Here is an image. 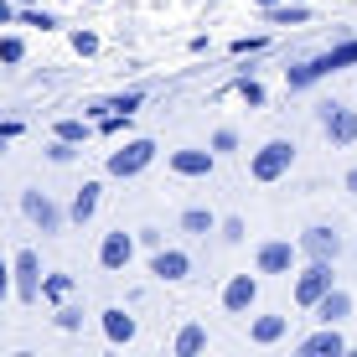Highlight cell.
<instances>
[{"label": "cell", "instance_id": "cell-10", "mask_svg": "<svg viewBox=\"0 0 357 357\" xmlns=\"http://www.w3.org/2000/svg\"><path fill=\"white\" fill-rule=\"evenodd\" d=\"M130 259H135V238H130V233L125 228L104 233V243H98V264H104V269H125Z\"/></svg>", "mask_w": 357, "mask_h": 357}, {"label": "cell", "instance_id": "cell-8", "mask_svg": "<svg viewBox=\"0 0 357 357\" xmlns=\"http://www.w3.org/2000/svg\"><path fill=\"white\" fill-rule=\"evenodd\" d=\"M301 254H311V259L337 264V254H342V233H337V228H326V223L305 228V233H301Z\"/></svg>", "mask_w": 357, "mask_h": 357}, {"label": "cell", "instance_id": "cell-17", "mask_svg": "<svg viewBox=\"0 0 357 357\" xmlns=\"http://www.w3.org/2000/svg\"><path fill=\"white\" fill-rule=\"evenodd\" d=\"M264 21H269V26H301V21H311V10H305V0H290V6H264Z\"/></svg>", "mask_w": 357, "mask_h": 357}, {"label": "cell", "instance_id": "cell-18", "mask_svg": "<svg viewBox=\"0 0 357 357\" xmlns=\"http://www.w3.org/2000/svg\"><path fill=\"white\" fill-rule=\"evenodd\" d=\"M285 326H290V316H254L249 337L259 342V347H269V342H280V337H285Z\"/></svg>", "mask_w": 357, "mask_h": 357}, {"label": "cell", "instance_id": "cell-23", "mask_svg": "<svg viewBox=\"0 0 357 357\" xmlns=\"http://www.w3.org/2000/svg\"><path fill=\"white\" fill-rule=\"evenodd\" d=\"M42 295H47V301H68V295H73V275H47Z\"/></svg>", "mask_w": 357, "mask_h": 357}, {"label": "cell", "instance_id": "cell-14", "mask_svg": "<svg viewBox=\"0 0 357 357\" xmlns=\"http://www.w3.org/2000/svg\"><path fill=\"white\" fill-rule=\"evenodd\" d=\"M176 176H213V151H171Z\"/></svg>", "mask_w": 357, "mask_h": 357}, {"label": "cell", "instance_id": "cell-34", "mask_svg": "<svg viewBox=\"0 0 357 357\" xmlns=\"http://www.w3.org/2000/svg\"><path fill=\"white\" fill-rule=\"evenodd\" d=\"M6 295H10V264L0 259V301H6Z\"/></svg>", "mask_w": 357, "mask_h": 357}, {"label": "cell", "instance_id": "cell-30", "mask_svg": "<svg viewBox=\"0 0 357 357\" xmlns=\"http://www.w3.org/2000/svg\"><path fill=\"white\" fill-rule=\"evenodd\" d=\"M233 145H238V135H233V130H218V135H213V155L233 151Z\"/></svg>", "mask_w": 357, "mask_h": 357}, {"label": "cell", "instance_id": "cell-38", "mask_svg": "<svg viewBox=\"0 0 357 357\" xmlns=\"http://www.w3.org/2000/svg\"><path fill=\"white\" fill-rule=\"evenodd\" d=\"M259 6H280V0H259Z\"/></svg>", "mask_w": 357, "mask_h": 357}, {"label": "cell", "instance_id": "cell-19", "mask_svg": "<svg viewBox=\"0 0 357 357\" xmlns=\"http://www.w3.org/2000/svg\"><path fill=\"white\" fill-rule=\"evenodd\" d=\"M140 104H145V93L135 89V93H114V98H104V104H93L89 114H93V119H98V114H135Z\"/></svg>", "mask_w": 357, "mask_h": 357}, {"label": "cell", "instance_id": "cell-36", "mask_svg": "<svg viewBox=\"0 0 357 357\" xmlns=\"http://www.w3.org/2000/svg\"><path fill=\"white\" fill-rule=\"evenodd\" d=\"M347 192H357V166L347 171Z\"/></svg>", "mask_w": 357, "mask_h": 357}, {"label": "cell", "instance_id": "cell-15", "mask_svg": "<svg viewBox=\"0 0 357 357\" xmlns=\"http://www.w3.org/2000/svg\"><path fill=\"white\" fill-rule=\"evenodd\" d=\"M311 311H316V316H321V326H337V321H342V316H347V311H352V295H347V290H337V285H331V290L321 295V301H316V305H311Z\"/></svg>", "mask_w": 357, "mask_h": 357}, {"label": "cell", "instance_id": "cell-27", "mask_svg": "<svg viewBox=\"0 0 357 357\" xmlns=\"http://www.w3.org/2000/svg\"><path fill=\"white\" fill-rule=\"evenodd\" d=\"M73 52H78V57H93V52H98V36H93V31H73Z\"/></svg>", "mask_w": 357, "mask_h": 357}, {"label": "cell", "instance_id": "cell-3", "mask_svg": "<svg viewBox=\"0 0 357 357\" xmlns=\"http://www.w3.org/2000/svg\"><path fill=\"white\" fill-rule=\"evenodd\" d=\"M10 290H16V301H36V295H42V259H36V249H21L16 254V264H10Z\"/></svg>", "mask_w": 357, "mask_h": 357}, {"label": "cell", "instance_id": "cell-12", "mask_svg": "<svg viewBox=\"0 0 357 357\" xmlns=\"http://www.w3.org/2000/svg\"><path fill=\"white\" fill-rule=\"evenodd\" d=\"M290 264H295V249L285 238L259 243V275H290Z\"/></svg>", "mask_w": 357, "mask_h": 357}, {"label": "cell", "instance_id": "cell-11", "mask_svg": "<svg viewBox=\"0 0 357 357\" xmlns=\"http://www.w3.org/2000/svg\"><path fill=\"white\" fill-rule=\"evenodd\" d=\"M295 352H301V357H342V352H347V337H342L337 326H321L316 337H305Z\"/></svg>", "mask_w": 357, "mask_h": 357}, {"label": "cell", "instance_id": "cell-2", "mask_svg": "<svg viewBox=\"0 0 357 357\" xmlns=\"http://www.w3.org/2000/svg\"><path fill=\"white\" fill-rule=\"evenodd\" d=\"M290 166H295V145H290V140H269V145H259V151H254L249 176H254V181H280Z\"/></svg>", "mask_w": 357, "mask_h": 357}, {"label": "cell", "instance_id": "cell-4", "mask_svg": "<svg viewBox=\"0 0 357 357\" xmlns=\"http://www.w3.org/2000/svg\"><path fill=\"white\" fill-rule=\"evenodd\" d=\"M151 161H155V140H145V135H140V140H130L125 151L109 155V176H140Z\"/></svg>", "mask_w": 357, "mask_h": 357}, {"label": "cell", "instance_id": "cell-13", "mask_svg": "<svg viewBox=\"0 0 357 357\" xmlns=\"http://www.w3.org/2000/svg\"><path fill=\"white\" fill-rule=\"evenodd\" d=\"M151 275H155V280H187V275H192V259H187L181 249H155Z\"/></svg>", "mask_w": 357, "mask_h": 357}, {"label": "cell", "instance_id": "cell-22", "mask_svg": "<svg viewBox=\"0 0 357 357\" xmlns=\"http://www.w3.org/2000/svg\"><path fill=\"white\" fill-rule=\"evenodd\" d=\"M181 228L187 233H213L218 223H213V213H202V207H187V213H181Z\"/></svg>", "mask_w": 357, "mask_h": 357}, {"label": "cell", "instance_id": "cell-32", "mask_svg": "<svg viewBox=\"0 0 357 357\" xmlns=\"http://www.w3.org/2000/svg\"><path fill=\"white\" fill-rule=\"evenodd\" d=\"M223 238H228V243L243 238V218H228V223H223Z\"/></svg>", "mask_w": 357, "mask_h": 357}, {"label": "cell", "instance_id": "cell-35", "mask_svg": "<svg viewBox=\"0 0 357 357\" xmlns=\"http://www.w3.org/2000/svg\"><path fill=\"white\" fill-rule=\"evenodd\" d=\"M10 21H16V6H10V0H0V26H10Z\"/></svg>", "mask_w": 357, "mask_h": 357}, {"label": "cell", "instance_id": "cell-1", "mask_svg": "<svg viewBox=\"0 0 357 357\" xmlns=\"http://www.w3.org/2000/svg\"><path fill=\"white\" fill-rule=\"evenodd\" d=\"M352 63H357V42H342V47H331V52L311 57V63L285 68V78H290V89H311L316 78H326V73H337V68H352Z\"/></svg>", "mask_w": 357, "mask_h": 357}, {"label": "cell", "instance_id": "cell-9", "mask_svg": "<svg viewBox=\"0 0 357 357\" xmlns=\"http://www.w3.org/2000/svg\"><path fill=\"white\" fill-rule=\"evenodd\" d=\"M254 301H259V280H254V275H233L223 285V311L228 316H249Z\"/></svg>", "mask_w": 357, "mask_h": 357}, {"label": "cell", "instance_id": "cell-37", "mask_svg": "<svg viewBox=\"0 0 357 357\" xmlns=\"http://www.w3.org/2000/svg\"><path fill=\"white\" fill-rule=\"evenodd\" d=\"M10 6H31V0H10Z\"/></svg>", "mask_w": 357, "mask_h": 357}, {"label": "cell", "instance_id": "cell-39", "mask_svg": "<svg viewBox=\"0 0 357 357\" xmlns=\"http://www.w3.org/2000/svg\"><path fill=\"white\" fill-rule=\"evenodd\" d=\"M0 151H6V135H0Z\"/></svg>", "mask_w": 357, "mask_h": 357}, {"label": "cell", "instance_id": "cell-20", "mask_svg": "<svg viewBox=\"0 0 357 357\" xmlns=\"http://www.w3.org/2000/svg\"><path fill=\"white\" fill-rule=\"evenodd\" d=\"M98 213V181H83V192L73 197V223H89Z\"/></svg>", "mask_w": 357, "mask_h": 357}, {"label": "cell", "instance_id": "cell-5", "mask_svg": "<svg viewBox=\"0 0 357 357\" xmlns=\"http://www.w3.org/2000/svg\"><path fill=\"white\" fill-rule=\"evenodd\" d=\"M326 290H331V264H326V259H311L301 275H295V301H301L305 311H311V305L321 301Z\"/></svg>", "mask_w": 357, "mask_h": 357}, {"label": "cell", "instance_id": "cell-28", "mask_svg": "<svg viewBox=\"0 0 357 357\" xmlns=\"http://www.w3.org/2000/svg\"><path fill=\"white\" fill-rule=\"evenodd\" d=\"M57 326H63V331H78V326H83V311H78V305H63V311H57Z\"/></svg>", "mask_w": 357, "mask_h": 357}, {"label": "cell", "instance_id": "cell-21", "mask_svg": "<svg viewBox=\"0 0 357 357\" xmlns=\"http://www.w3.org/2000/svg\"><path fill=\"white\" fill-rule=\"evenodd\" d=\"M202 347H207V331H202V326H197V321L176 331V357H197V352H202Z\"/></svg>", "mask_w": 357, "mask_h": 357}, {"label": "cell", "instance_id": "cell-31", "mask_svg": "<svg viewBox=\"0 0 357 357\" xmlns=\"http://www.w3.org/2000/svg\"><path fill=\"white\" fill-rule=\"evenodd\" d=\"M47 155H52V161L63 166V161H73V145H68V140H52V151H47Z\"/></svg>", "mask_w": 357, "mask_h": 357}, {"label": "cell", "instance_id": "cell-24", "mask_svg": "<svg viewBox=\"0 0 357 357\" xmlns=\"http://www.w3.org/2000/svg\"><path fill=\"white\" fill-rule=\"evenodd\" d=\"M57 140H68V145L89 140V125H83V119H57Z\"/></svg>", "mask_w": 357, "mask_h": 357}, {"label": "cell", "instance_id": "cell-16", "mask_svg": "<svg viewBox=\"0 0 357 357\" xmlns=\"http://www.w3.org/2000/svg\"><path fill=\"white\" fill-rule=\"evenodd\" d=\"M104 337L114 342V347L135 342V316H130V311H119V305H114V311H104Z\"/></svg>", "mask_w": 357, "mask_h": 357}, {"label": "cell", "instance_id": "cell-25", "mask_svg": "<svg viewBox=\"0 0 357 357\" xmlns=\"http://www.w3.org/2000/svg\"><path fill=\"white\" fill-rule=\"evenodd\" d=\"M26 57V42L21 36H0V63H21Z\"/></svg>", "mask_w": 357, "mask_h": 357}, {"label": "cell", "instance_id": "cell-33", "mask_svg": "<svg viewBox=\"0 0 357 357\" xmlns=\"http://www.w3.org/2000/svg\"><path fill=\"white\" fill-rule=\"evenodd\" d=\"M264 47V36H238V42H233V52H259Z\"/></svg>", "mask_w": 357, "mask_h": 357}, {"label": "cell", "instance_id": "cell-29", "mask_svg": "<svg viewBox=\"0 0 357 357\" xmlns=\"http://www.w3.org/2000/svg\"><path fill=\"white\" fill-rule=\"evenodd\" d=\"M238 98H243V104H264V89H259L254 78H243V83H238Z\"/></svg>", "mask_w": 357, "mask_h": 357}, {"label": "cell", "instance_id": "cell-6", "mask_svg": "<svg viewBox=\"0 0 357 357\" xmlns=\"http://www.w3.org/2000/svg\"><path fill=\"white\" fill-rule=\"evenodd\" d=\"M321 130L331 145H357V109L347 104H321Z\"/></svg>", "mask_w": 357, "mask_h": 357}, {"label": "cell", "instance_id": "cell-26", "mask_svg": "<svg viewBox=\"0 0 357 357\" xmlns=\"http://www.w3.org/2000/svg\"><path fill=\"white\" fill-rule=\"evenodd\" d=\"M21 26H36V31H52V26H57V16H42V10H31V6H26V10H21Z\"/></svg>", "mask_w": 357, "mask_h": 357}, {"label": "cell", "instance_id": "cell-7", "mask_svg": "<svg viewBox=\"0 0 357 357\" xmlns=\"http://www.w3.org/2000/svg\"><path fill=\"white\" fill-rule=\"evenodd\" d=\"M21 213H26L42 233H63V213H57V202L47 192H21Z\"/></svg>", "mask_w": 357, "mask_h": 357}]
</instances>
